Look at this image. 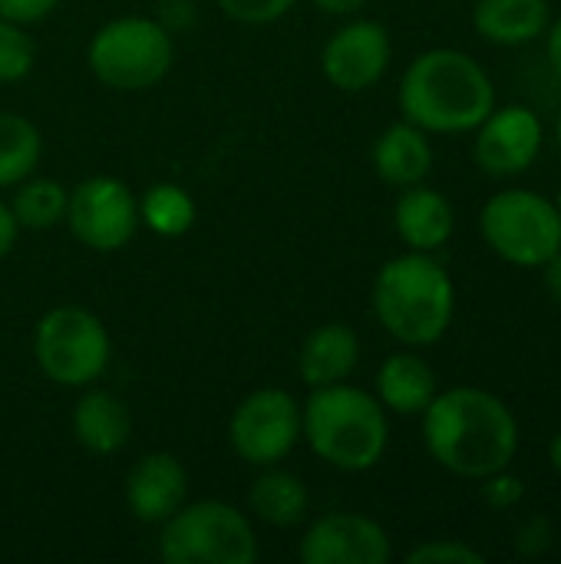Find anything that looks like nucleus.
Listing matches in <instances>:
<instances>
[{
	"instance_id": "20e7f679",
	"label": "nucleus",
	"mask_w": 561,
	"mask_h": 564,
	"mask_svg": "<svg viewBox=\"0 0 561 564\" xmlns=\"http://www.w3.org/2000/svg\"><path fill=\"white\" fill-rule=\"evenodd\" d=\"M301 440L321 463L341 473H367L390 446L387 410L374 393L347 380L317 387L301 406Z\"/></svg>"
},
{
	"instance_id": "2f4dec72",
	"label": "nucleus",
	"mask_w": 561,
	"mask_h": 564,
	"mask_svg": "<svg viewBox=\"0 0 561 564\" xmlns=\"http://www.w3.org/2000/svg\"><path fill=\"white\" fill-rule=\"evenodd\" d=\"M17 235H20V225H17V218H13L10 205L0 198V258L10 254V248L17 245Z\"/></svg>"
},
{
	"instance_id": "b1692460",
	"label": "nucleus",
	"mask_w": 561,
	"mask_h": 564,
	"mask_svg": "<svg viewBox=\"0 0 561 564\" xmlns=\"http://www.w3.org/2000/svg\"><path fill=\"white\" fill-rule=\"evenodd\" d=\"M66 202H69V192L60 182L33 178L30 175V178H23L17 185L10 212H13L20 228H26V231H50L60 221H66Z\"/></svg>"
},
{
	"instance_id": "c756f323",
	"label": "nucleus",
	"mask_w": 561,
	"mask_h": 564,
	"mask_svg": "<svg viewBox=\"0 0 561 564\" xmlns=\"http://www.w3.org/2000/svg\"><path fill=\"white\" fill-rule=\"evenodd\" d=\"M56 7H60V0H0V17L13 20L20 26H30V23L46 20Z\"/></svg>"
},
{
	"instance_id": "aec40b11",
	"label": "nucleus",
	"mask_w": 561,
	"mask_h": 564,
	"mask_svg": "<svg viewBox=\"0 0 561 564\" xmlns=\"http://www.w3.org/2000/svg\"><path fill=\"white\" fill-rule=\"evenodd\" d=\"M129 433H132L129 406L106 390H89L73 406V436L83 449L96 456L119 453L129 443Z\"/></svg>"
},
{
	"instance_id": "a878e982",
	"label": "nucleus",
	"mask_w": 561,
	"mask_h": 564,
	"mask_svg": "<svg viewBox=\"0 0 561 564\" xmlns=\"http://www.w3.org/2000/svg\"><path fill=\"white\" fill-rule=\"evenodd\" d=\"M486 555L476 552L473 545L466 542H456V539H440V542H423L417 545L410 555H407V564H483Z\"/></svg>"
},
{
	"instance_id": "4c0bfd02",
	"label": "nucleus",
	"mask_w": 561,
	"mask_h": 564,
	"mask_svg": "<svg viewBox=\"0 0 561 564\" xmlns=\"http://www.w3.org/2000/svg\"><path fill=\"white\" fill-rule=\"evenodd\" d=\"M555 208H559V215H561V188H559V195H555Z\"/></svg>"
},
{
	"instance_id": "39448f33",
	"label": "nucleus",
	"mask_w": 561,
	"mask_h": 564,
	"mask_svg": "<svg viewBox=\"0 0 561 564\" xmlns=\"http://www.w3.org/2000/svg\"><path fill=\"white\" fill-rule=\"evenodd\" d=\"M86 63L103 86L142 93L169 76L175 63V43L172 33L152 17H119L93 33Z\"/></svg>"
},
{
	"instance_id": "bb28decb",
	"label": "nucleus",
	"mask_w": 561,
	"mask_h": 564,
	"mask_svg": "<svg viewBox=\"0 0 561 564\" xmlns=\"http://www.w3.org/2000/svg\"><path fill=\"white\" fill-rule=\"evenodd\" d=\"M298 0H218L222 13L228 20H238V23H248V26H265V23H274L281 20Z\"/></svg>"
},
{
	"instance_id": "9d476101",
	"label": "nucleus",
	"mask_w": 561,
	"mask_h": 564,
	"mask_svg": "<svg viewBox=\"0 0 561 564\" xmlns=\"http://www.w3.org/2000/svg\"><path fill=\"white\" fill-rule=\"evenodd\" d=\"M66 225L83 248L119 251L132 241L139 228V198L126 182L109 175H93L69 192Z\"/></svg>"
},
{
	"instance_id": "dca6fc26",
	"label": "nucleus",
	"mask_w": 561,
	"mask_h": 564,
	"mask_svg": "<svg viewBox=\"0 0 561 564\" xmlns=\"http://www.w3.org/2000/svg\"><path fill=\"white\" fill-rule=\"evenodd\" d=\"M360 364V340L347 324H324L311 330L298 354L301 380L317 390L331 383H344Z\"/></svg>"
},
{
	"instance_id": "c85d7f7f",
	"label": "nucleus",
	"mask_w": 561,
	"mask_h": 564,
	"mask_svg": "<svg viewBox=\"0 0 561 564\" xmlns=\"http://www.w3.org/2000/svg\"><path fill=\"white\" fill-rule=\"evenodd\" d=\"M552 549V522L546 516L529 519L519 532H516V552L522 558H539Z\"/></svg>"
},
{
	"instance_id": "7ed1b4c3",
	"label": "nucleus",
	"mask_w": 561,
	"mask_h": 564,
	"mask_svg": "<svg viewBox=\"0 0 561 564\" xmlns=\"http://www.w3.org/2000/svg\"><path fill=\"white\" fill-rule=\"evenodd\" d=\"M370 304L393 340L403 347H430L453 324L456 284L430 251H407L377 271Z\"/></svg>"
},
{
	"instance_id": "cd10ccee",
	"label": "nucleus",
	"mask_w": 561,
	"mask_h": 564,
	"mask_svg": "<svg viewBox=\"0 0 561 564\" xmlns=\"http://www.w3.org/2000/svg\"><path fill=\"white\" fill-rule=\"evenodd\" d=\"M479 492H483V502L489 509L509 512V509H516L526 499V482L519 476H513L509 469H499V473H493V476L483 479Z\"/></svg>"
},
{
	"instance_id": "f704fd0d",
	"label": "nucleus",
	"mask_w": 561,
	"mask_h": 564,
	"mask_svg": "<svg viewBox=\"0 0 561 564\" xmlns=\"http://www.w3.org/2000/svg\"><path fill=\"white\" fill-rule=\"evenodd\" d=\"M542 271H546V288H549L552 301L561 307V251L542 264Z\"/></svg>"
},
{
	"instance_id": "72a5a7b5",
	"label": "nucleus",
	"mask_w": 561,
	"mask_h": 564,
	"mask_svg": "<svg viewBox=\"0 0 561 564\" xmlns=\"http://www.w3.org/2000/svg\"><path fill=\"white\" fill-rule=\"evenodd\" d=\"M311 3L317 10L331 13V17H350V13H357V10L367 7V0H311Z\"/></svg>"
},
{
	"instance_id": "393cba45",
	"label": "nucleus",
	"mask_w": 561,
	"mask_h": 564,
	"mask_svg": "<svg viewBox=\"0 0 561 564\" xmlns=\"http://www.w3.org/2000/svg\"><path fill=\"white\" fill-rule=\"evenodd\" d=\"M33 69V40L13 20L0 17V83H20Z\"/></svg>"
},
{
	"instance_id": "4be33fe9",
	"label": "nucleus",
	"mask_w": 561,
	"mask_h": 564,
	"mask_svg": "<svg viewBox=\"0 0 561 564\" xmlns=\"http://www.w3.org/2000/svg\"><path fill=\"white\" fill-rule=\"evenodd\" d=\"M40 129L20 112H0V188H17L40 165Z\"/></svg>"
},
{
	"instance_id": "f257e3e1",
	"label": "nucleus",
	"mask_w": 561,
	"mask_h": 564,
	"mask_svg": "<svg viewBox=\"0 0 561 564\" xmlns=\"http://www.w3.org/2000/svg\"><path fill=\"white\" fill-rule=\"evenodd\" d=\"M423 416V443L436 466L483 482L509 469L519 453V420L506 400L483 387H453L433 397Z\"/></svg>"
},
{
	"instance_id": "c9c22d12",
	"label": "nucleus",
	"mask_w": 561,
	"mask_h": 564,
	"mask_svg": "<svg viewBox=\"0 0 561 564\" xmlns=\"http://www.w3.org/2000/svg\"><path fill=\"white\" fill-rule=\"evenodd\" d=\"M549 463H552V469L561 476V430L552 436V443H549Z\"/></svg>"
},
{
	"instance_id": "f8f14e48",
	"label": "nucleus",
	"mask_w": 561,
	"mask_h": 564,
	"mask_svg": "<svg viewBox=\"0 0 561 564\" xmlns=\"http://www.w3.org/2000/svg\"><path fill=\"white\" fill-rule=\"evenodd\" d=\"M298 555L304 564H387L393 545L387 529L370 516L331 512L304 532Z\"/></svg>"
},
{
	"instance_id": "6e6552de",
	"label": "nucleus",
	"mask_w": 561,
	"mask_h": 564,
	"mask_svg": "<svg viewBox=\"0 0 561 564\" xmlns=\"http://www.w3.org/2000/svg\"><path fill=\"white\" fill-rule=\"evenodd\" d=\"M33 357L46 380L83 390L106 373L112 340L93 311L63 304L40 317L33 330Z\"/></svg>"
},
{
	"instance_id": "423d86ee",
	"label": "nucleus",
	"mask_w": 561,
	"mask_h": 564,
	"mask_svg": "<svg viewBox=\"0 0 561 564\" xmlns=\"http://www.w3.org/2000/svg\"><path fill=\"white\" fill-rule=\"evenodd\" d=\"M159 555L169 564H255L258 535L231 502L202 499L162 522Z\"/></svg>"
},
{
	"instance_id": "5701e85b",
	"label": "nucleus",
	"mask_w": 561,
	"mask_h": 564,
	"mask_svg": "<svg viewBox=\"0 0 561 564\" xmlns=\"http://www.w3.org/2000/svg\"><path fill=\"white\" fill-rule=\"evenodd\" d=\"M139 225L159 238H182L195 225V202L175 182L149 185L139 195Z\"/></svg>"
},
{
	"instance_id": "f03ea898",
	"label": "nucleus",
	"mask_w": 561,
	"mask_h": 564,
	"mask_svg": "<svg viewBox=\"0 0 561 564\" xmlns=\"http://www.w3.org/2000/svg\"><path fill=\"white\" fill-rule=\"evenodd\" d=\"M397 102L403 119L423 132L463 135L496 109V86L470 53L436 46L403 69Z\"/></svg>"
},
{
	"instance_id": "473e14b6",
	"label": "nucleus",
	"mask_w": 561,
	"mask_h": 564,
	"mask_svg": "<svg viewBox=\"0 0 561 564\" xmlns=\"http://www.w3.org/2000/svg\"><path fill=\"white\" fill-rule=\"evenodd\" d=\"M542 36H546V56H549V66L555 69V76L561 79V17L549 23V30H546Z\"/></svg>"
},
{
	"instance_id": "4468645a",
	"label": "nucleus",
	"mask_w": 561,
	"mask_h": 564,
	"mask_svg": "<svg viewBox=\"0 0 561 564\" xmlns=\"http://www.w3.org/2000/svg\"><path fill=\"white\" fill-rule=\"evenodd\" d=\"M188 502V473L169 453L142 456L126 476V506L142 525L169 522Z\"/></svg>"
},
{
	"instance_id": "ddd939ff",
	"label": "nucleus",
	"mask_w": 561,
	"mask_h": 564,
	"mask_svg": "<svg viewBox=\"0 0 561 564\" xmlns=\"http://www.w3.org/2000/svg\"><path fill=\"white\" fill-rule=\"evenodd\" d=\"M393 46H390V33L384 23L377 20H350L347 26H341L321 53V69L324 76L344 89V93H364L374 83L384 79L387 66H390Z\"/></svg>"
},
{
	"instance_id": "7c9ffc66",
	"label": "nucleus",
	"mask_w": 561,
	"mask_h": 564,
	"mask_svg": "<svg viewBox=\"0 0 561 564\" xmlns=\"http://www.w3.org/2000/svg\"><path fill=\"white\" fill-rule=\"evenodd\" d=\"M159 23L172 33V30H185L188 23H195V3L192 0H162L159 3Z\"/></svg>"
},
{
	"instance_id": "1a4fd4ad",
	"label": "nucleus",
	"mask_w": 561,
	"mask_h": 564,
	"mask_svg": "<svg viewBox=\"0 0 561 564\" xmlns=\"http://www.w3.org/2000/svg\"><path fill=\"white\" fill-rule=\"evenodd\" d=\"M228 443L248 466H274L301 443V403L281 387H261L248 393L231 420Z\"/></svg>"
},
{
	"instance_id": "a211bd4d",
	"label": "nucleus",
	"mask_w": 561,
	"mask_h": 564,
	"mask_svg": "<svg viewBox=\"0 0 561 564\" xmlns=\"http://www.w3.org/2000/svg\"><path fill=\"white\" fill-rule=\"evenodd\" d=\"M552 23L549 0H476L473 26L496 46H526Z\"/></svg>"
},
{
	"instance_id": "9b49d317",
	"label": "nucleus",
	"mask_w": 561,
	"mask_h": 564,
	"mask_svg": "<svg viewBox=\"0 0 561 564\" xmlns=\"http://www.w3.org/2000/svg\"><path fill=\"white\" fill-rule=\"evenodd\" d=\"M476 162L493 178H516L542 152L546 126L529 106H496L476 129Z\"/></svg>"
},
{
	"instance_id": "f3484780",
	"label": "nucleus",
	"mask_w": 561,
	"mask_h": 564,
	"mask_svg": "<svg viewBox=\"0 0 561 564\" xmlns=\"http://www.w3.org/2000/svg\"><path fill=\"white\" fill-rule=\"evenodd\" d=\"M374 169L387 185L410 188L420 185L433 169V145L430 132L413 122H393L374 142Z\"/></svg>"
},
{
	"instance_id": "0eeeda50",
	"label": "nucleus",
	"mask_w": 561,
	"mask_h": 564,
	"mask_svg": "<svg viewBox=\"0 0 561 564\" xmlns=\"http://www.w3.org/2000/svg\"><path fill=\"white\" fill-rule=\"evenodd\" d=\"M483 241L516 268H542L561 251V215L555 202L532 188H503L479 212Z\"/></svg>"
},
{
	"instance_id": "6ab92c4d",
	"label": "nucleus",
	"mask_w": 561,
	"mask_h": 564,
	"mask_svg": "<svg viewBox=\"0 0 561 564\" xmlns=\"http://www.w3.org/2000/svg\"><path fill=\"white\" fill-rule=\"evenodd\" d=\"M436 373L433 367L413 354H390L380 370H377V400L384 403V410L400 413V416H420L433 397H436Z\"/></svg>"
},
{
	"instance_id": "2eb2a0df",
	"label": "nucleus",
	"mask_w": 561,
	"mask_h": 564,
	"mask_svg": "<svg viewBox=\"0 0 561 564\" xmlns=\"http://www.w3.org/2000/svg\"><path fill=\"white\" fill-rule=\"evenodd\" d=\"M393 228L410 251H440L456 228L453 205L430 185H410L393 205Z\"/></svg>"
},
{
	"instance_id": "e433bc0d",
	"label": "nucleus",
	"mask_w": 561,
	"mask_h": 564,
	"mask_svg": "<svg viewBox=\"0 0 561 564\" xmlns=\"http://www.w3.org/2000/svg\"><path fill=\"white\" fill-rule=\"evenodd\" d=\"M555 142H559V149H561V109H559V119H555Z\"/></svg>"
},
{
	"instance_id": "412c9836",
	"label": "nucleus",
	"mask_w": 561,
	"mask_h": 564,
	"mask_svg": "<svg viewBox=\"0 0 561 564\" xmlns=\"http://www.w3.org/2000/svg\"><path fill=\"white\" fill-rule=\"evenodd\" d=\"M251 512L274 525V529H294L308 519V486L294 473L271 469L255 479L248 492Z\"/></svg>"
}]
</instances>
